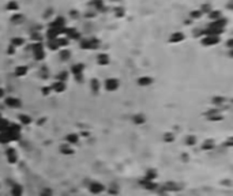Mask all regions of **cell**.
Listing matches in <instances>:
<instances>
[{
	"mask_svg": "<svg viewBox=\"0 0 233 196\" xmlns=\"http://www.w3.org/2000/svg\"><path fill=\"white\" fill-rule=\"evenodd\" d=\"M64 25H65V19L63 18V16H59V18H56V19L51 23V27H53V29H60V30H62L63 27H64Z\"/></svg>",
	"mask_w": 233,
	"mask_h": 196,
	"instance_id": "6da1fadb",
	"label": "cell"
},
{
	"mask_svg": "<svg viewBox=\"0 0 233 196\" xmlns=\"http://www.w3.org/2000/svg\"><path fill=\"white\" fill-rule=\"evenodd\" d=\"M98 46V41L97 40H87V41L82 42V48L83 49H94Z\"/></svg>",
	"mask_w": 233,
	"mask_h": 196,
	"instance_id": "7a4b0ae2",
	"label": "cell"
},
{
	"mask_svg": "<svg viewBox=\"0 0 233 196\" xmlns=\"http://www.w3.org/2000/svg\"><path fill=\"white\" fill-rule=\"evenodd\" d=\"M218 41H220L218 35H207L206 38L203 40V44L204 45H215Z\"/></svg>",
	"mask_w": 233,
	"mask_h": 196,
	"instance_id": "3957f363",
	"label": "cell"
},
{
	"mask_svg": "<svg viewBox=\"0 0 233 196\" xmlns=\"http://www.w3.org/2000/svg\"><path fill=\"white\" fill-rule=\"evenodd\" d=\"M117 86H119V83H117L116 79H108L107 83H105V87H107V90H109V91L116 90Z\"/></svg>",
	"mask_w": 233,
	"mask_h": 196,
	"instance_id": "277c9868",
	"label": "cell"
},
{
	"mask_svg": "<svg viewBox=\"0 0 233 196\" xmlns=\"http://www.w3.org/2000/svg\"><path fill=\"white\" fill-rule=\"evenodd\" d=\"M184 40V34L183 33H173V34L171 35V38H169V41L171 42H180Z\"/></svg>",
	"mask_w": 233,
	"mask_h": 196,
	"instance_id": "5b68a950",
	"label": "cell"
},
{
	"mask_svg": "<svg viewBox=\"0 0 233 196\" xmlns=\"http://www.w3.org/2000/svg\"><path fill=\"white\" fill-rule=\"evenodd\" d=\"M18 3H16V1H10V3L7 4V10L8 11H16L18 10Z\"/></svg>",
	"mask_w": 233,
	"mask_h": 196,
	"instance_id": "8992f818",
	"label": "cell"
},
{
	"mask_svg": "<svg viewBox=\"0 0 233 196\" xmlns=\"http://www.w3.org/2000/svg\"><path fill=\"white\" fill-rule=\"evenodd\" d=\"M209 16H210L211 19L217 21V19H220V18H221V12H220V11H210V12H209Z\"/></svg>",
	"mask_w": 233,
	"mask_h": 196,
	"instance_id": "52a82bcc",
	"label": "cell"
},
{
	"mask_svg": "<svg viewBox=\"0 0 233 196\" xmlns=\"http://www.w3.org/2000/svg\"><path fill=\"white\" fill-rule=\"evenodd\" d=\"M7 104L10 106H19V101L16 100V98H7Z\"/></svg>",
	"mask_w": 233,
	"mask_h": 196,
	"instance_id": "ba28073f",
	"label": "cell"
},
{
	"mask_svg": "<svg viewBox=\"0 0 233 196\" xmlns=\"http://www.w3.org/2000/svg\"><path fill=\"white\" fill-rule=\"evenodd\" d=\"M108 61H109V59H108L107 55H100L98 56V63H100V64H107Z\"/></svg>",
	"mask_w": 233,
	"mask_h": 196,
	"instance_id": "9c48e42d",
	"label": "cell"
},
{
	"mask_svg": "<svg viewBox=\"0 0 233 196\" xmlns=\"http://www.w3.org/2000/svg\"><path fill=\"white\" fill-rule=\"evenodd\" d=\"M53 89H55L56 91H63L64 90V83H63V82H57V83L53 84Z\"/></svg>",
	"mask_w": 233,
	"mask_h": 196,
	"instance_id": "30bf717a",
	"label": "cell"
},
{
	"mask_svg": "<svg viewBox=\"0 0 233 196\" xmlns=\"http://www.w3.org/2000/svg\"><path fill=\"white\" fill-rule=\"evenodd\" d=\"M190 16H191V18H194V19H196V18H201V16H202V10H194L191 14H190Z\"/></svg>",
	"mask_w": 233,
	"mask_h": 196,
	"instance_id": "8fae6325",
	"label": "cell"
},
{
	"mask_svg": "<svg viewBox=\"0 0 233 196\" xmlns=\"http://www.w3.org/2000/svg\"><path fill=\"white\" fill-rule=\"evenodd\" d=\"M151 79L150 78H140L139 79V84H142V86H147V84L151 83Z\"/></svg>",
	"mask_w": 233,
	"mask_h": 196,
	"instance_id": "7c38bea8",
	"label": "cell"
},
{
	"mask_svg": "<svg viewBox=\"0 0 233 196\" xmlns=\"http://www.w3.org/2000/svg\"><path fill=\"white\" fill-rule=\"evenodd\" d=\"M82 70H83V67H82V64H75L74 68H72V71H74V74L79 75L82 72Z\"/></svg>",
	"mask_w": 233,
	"mask_h": 196,
	"instance_id": "4fadbf2b",
	"label": "cell"
},
{
	"mask_svg": "<svg viewBox=\"0 0 233 196\" xmlns=\"http://www.w3.org/2000/svg\"><path fill=\"white\" fill-rule=\"evenodd\" d=\"M22 44H23V38H12V41H11L12 46H18V45H22Z\"/></svg>",
	"mask_w": 233,
	"mask_h": 196,
	"instance_id": "5bb4252c",
	"label": "cell"
},
{
	"mask_svg": "<svg viewBox=\"0 0 233 196\" xmlns=\"http://www.w3.org/2000/svg\"><path fill=\"white\" fill-rule=\"evenodd\" d=\"M26 67H19V68H16V75H18V76H22L23 74H26Z\"/></svg>",
	"mask_w": 233,
	"mask_h": 196,
	"instance_id": "9a60e30c",
	"label": "cell"
},
{
	"mask_svg": "<svg viewBox=\"0 0 233 196\" xmlns=\"http://www.w3.org/2000/svg\"><path fill=\"white\" fill-rule=\"evenodd\" d=\"M21 19H23V16H22V15H14V16H12V19H11V21H12L14 23H15V22L18 23V21H21Z\"/></svg>",
	"mask_w": 233,
	"mask_h": 196,
	"instance_id": "2e32d148",
	"label": "cell"
},
{
	"mask_svg": "<svg viewBox=\"0 0 233 196\" xmlns=\"http://www.w3.org/2000/svg\"><path fill=\"white\" fill-rule=\"evenodd\" d=\"M116 15L117 16H123L124 15V10H123V8H116Z\"/></svg>",
	"mask_w": 233,
	"mask_h": 196,
	"instance_id": "e0dca14e",
	"label": "cell"
},
{
	"mask_svg": "<svg viewBox=\"0 0 233 196\" xmlns=\"http://www.w3.org/2000/svg\"><path fill=\"white\" fill-rule=\"evenodd\" d=\"M21 119H22V123H29V117L27 116H21Z\"/></svg>",
	"mask_w": 233,
	"mask_h": 196,
	"instance_id": "ac0fdd59",
	"label": "cell"
},
{
	"mask_svg": "<svg viewBox=\"0 0 233 196\" xmlns=\"http://www.w3.org/2000/svg\"><path fill=\"white\" fill-rule=\"evenodd\" d=\"M62 57L63 59H67L68 57V52H63V53H62Z\"/></svg>",
	"mask_w": 233,
	"mask_h": 196,
	"instance_id": "d6986e66",
	"label": "cell"
},
{
	"mask_svg": "<svg viewBox=\"0 0 233 196\" xmlns=\"http://www.w3.org/2000/svg\"><path fill=\"white\" fill-rule=\"evenodd\" d=\"M3 95H4V90H1V89H0V98H1Z\"/></svg>",
	"mask_w": 233,
	"mask_h": 196,
	"instance_id": "ffe728a7",
	"label": "cell"
}]
</instances>
